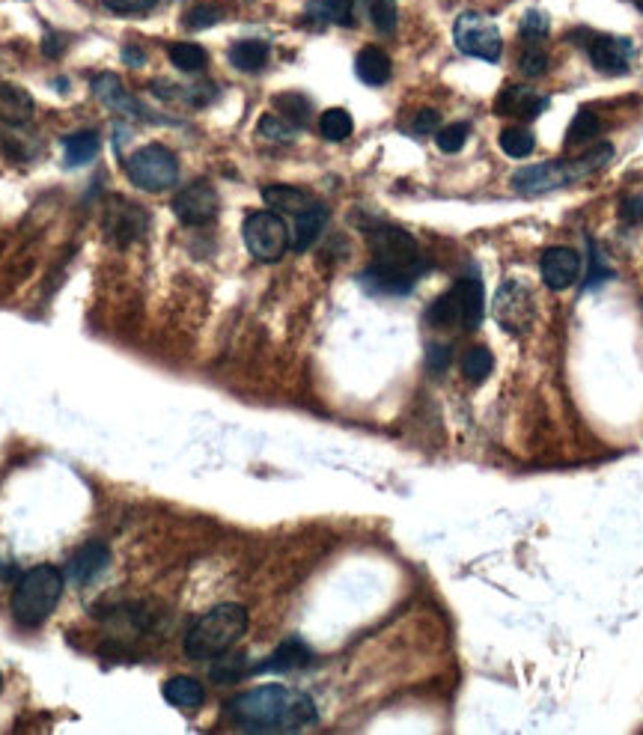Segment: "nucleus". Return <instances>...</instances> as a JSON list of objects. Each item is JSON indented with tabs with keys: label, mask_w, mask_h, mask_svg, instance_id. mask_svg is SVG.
<instances>
[{
	"label": "nucleus",
	"mask_w": 643,
	"mask_h": 735,
	"mask_svg": "<svg viewBox=\"0 0 643 735\" xmlns=\"http://www.w3.org/2000/svg\"><path fill=\"white\" fill-rule=\"evenodd\" d=\"M352 114L349 111H343V108H331V111H325L322 114V120H319V131H322V137L325 140H334V143H340V140H346L349 134H352Z\"/></svg>",
	"instance_id": "27"
},
{
	"label": "nucleus",
	"mask_w": 643,
	"mask_h": 735,
	"mask_svg": "<svg viewBox=\"0 0 643 735\" xmlns=\"http://www.w3.org/2000/svg\"><path fill=\"white\" fill-rule=\"evenodd\" d=\"M126 173L134 188L158 194L179 182V158L167 146L149 143V146L134 149V155L126 161Z\"/></svg>",
	"instance_id": "5"
},
{
	"label": "nucleus",
	"mask_w": 643,
	"mask_h": 735,
	"mask_svg": "<svg viewBox=\"0 0 643 735\" xmlns=\"http://www.w3.org/2000/svg\"><path fill=\"white\" fill-rule=\"evenodd\" d=\"M227 715L251 733H289L316 721V703L304 691L262 685L227 703Z\"/></svg>",
	"instance_id": "1"
},
{
	"label": "nucleus",
	"mask_w": 643,
	"mask_h": 735,
	"mask_svg": "<svg viewBox=\"0 0 643 735\" xmlns=\"http://www.w3.org/2000/svg\"><path fill=\"white\" fill-rule=\"evenodd\" d=\"M495 313H498V322L518 334L527 322H530V292L515 283L507 280L501 289H498V298H495Z\"/></svg>",
	"instance_id": "12"
},
{
	"label": "nucleus",
	"mask_w": 643,
	"mask_h": 735,
	"mask_svg": "<svg viewBox=\"0 0 643 735\" xmlns=\"http://www.w3.org/2000/svg\"><path fill=\"white\" fill-rule=\"evenodd\" d=\"M155 3L158 0H102V6L117 15H146L149 9H155Z\"/></svg>",
	"instance_id": "38"
},
{
	"label": "nucleus",
	"mask_w": 643,
	"mask_h": 735,
	"mask_svg": "<svg viewBox=\"0 0 643 735\" xmlns=\"http://www.w3.org/2000/svg\"><path fill=\"white\" fill-rule=\"evenodd\" d=\"M304 15H307V21H313L316 27L331 24V12H328V3H325V0H310L307 9H304Z\"/></svg>",
	"instance_id": "39"
},
{
	"label": "nucleus",
	"mask_w": 643,
	"mask_h": 735,
	"mask_svg": "<svg viewBox=\"0 0 643 735\" xmlns=\"http://www.w3.org/2000/svg\"><path fill=\"white\" fill-rule=\"evenodd\" d=\"M355 72L364 84L370 87H382L390 81V72H393V63L382 48L376 45H367L358 57H355Z\"/></svg>",
	"instance_id": "19"
},
{
	"label": "nucleus",
	"mask_w": 643,
	"mask_h": 735,
	"mask_svg": "<svg viewBox=\"0 0 643 735\" xmlns=\"http://www.w3.org/2000/svg\"><path fill=\"white\" fill-rule=\"evenodd\" d=\"M292 221H295L292 247H295V250H307V247L322 236V230H325V224H328V206L316 200L313 206H307L304 212H298Z\"/></svg>",
	"instance_id": "17"
},
{
	"label": "nucleus",
	"mask_w": 643,
	"mask_h": 735,
	"mask_svg": "<svg viewBox=\"0 0 643 735\" xmlns=\"http://www.w3.org/2000/svg\"><path fill=\"white\" fill-rule=\"evenodd\" d=\"M242 236H245V245L251 250V256L259 262H280L286 247L292 245L289 227L277 212H251L245 218Z\"/></svg>",
	"instance_id": "7"
},
{
	"label": "nucleus",
	"mask_w": 643,
	"mask_h": 735,
	"mask_svg": "<svg viewBox=\"0 0 643 735\" xmlns=\"http://www.w3.org/2000/svg\"><path fill=\"white\" fill-rule=\"evenodd\" d=\"M262 200H265V206L271 209V212H277V215H298V212H304L307 206H313L316 203V197H310L307 191H301V188H292V185H268V188H262Z\"/></svg>",
	"instance_id": "18"
},
{
	"label": "nucleus",
	"mask_w": 643,
	"mask_h": 735,
	"mask_svg": "<svg viewBox=\"0 0 643 735\" xmlns=\"http://www.w3.org/2000/svg\"><path fill=\"white\" fill-rule=\"evenodd\" d=\"M373 265L361 274V283L379 295H408L426 274V259L411 233L399 227H376L370 233Z\"/></svg>",
	"instance_id": "2"
},
{
	"label": "nucleus",
	"mask_w": 643,
	"mask_h": 735,
	"mask_svg": "<svg viewBox=\"0 0 643 735\" xmlns=\"http://www.w3.org/2000/svg\"><path fill=\"white\" fill-rule=\"evenodd\" d=\"M63 596V572L54 566H33L12 593V616L21 628L42 625Z\"/></svg>",
	"instance_id": "4"
},
{
	"label": "nucleus",
	"mask_w": 643,
	"mask_h": 735,
	"mask_svg": "<svg viewBox=\"0 0 643 735\" xmlns=\"http://www.w3.org/2000/svg\"><path fill=\"white\" fill-rule=\"evenodd\" d=\"M248 631V611L236 602L203 613L185 634V655L194 661H212L227 655Z\"/></svg>",
	"instance_id": "3"
},
{
	"label": "nucleus",
	"mask_w": 643,
	"mask_h": 735,
	"mask_svg": "<svg viewBox=\"0 0 643 735\" xmlns=\"http://www.w3.org/2000/svg\"><path fill=\"white\" fill-rule=\"evenodd\" d=\"M453 39L462 54L489 60V63H495L504 48L498 24L483 12H462L453 24Z\"/></svg>",
	"instance_id": "6"
},
{
	"label": "nucleus",
	"mask_w": 643,
	"mask_h": 735,
	"mask_svg": "<svg viewBox=\"0 0 643 735\" xmlns=\"http://www.w3.org/2000/svg\"><path fill=\"white\" fill-rule=\"evenodd\" d=\"M450 367V346H429V369L444 372Z\"/></svg>",
	"instance_id": "41"
},
{
	"label": "nucleus",
	"mask_w": 643,
	"mask_h": 735,
	"mask_svg": "<svg viewBox=\"0 0 643 735\" xmlns=\"http://www.w3.org/2000/svg\"><path fill=\"white\" fill-rule=\"evenodd\" d=\"M548 108V96H539V93H533V90H527V87H507V90H501V96H498V102H495V111L498 114H504V117H515V120H533V117H539L542 111Z\"/></svg>",
	"instance_id": "14"
},
{
	"label": "nucleus",
	"mask_w": 643,
	"mask_h": 735,
	"mask_svg": "<svg viewBox=\"0 0 643 735\" xmlns=\"http://www.w3.org/2000/svg\"><path fill=\"white\" fill-rule=\"evenodd\" d=\"M492 369H495V358H492V352L483 349V346L465 352V358H462V375H465L468 381H474V384L486 381V378L492 375Z\"/></svg>",
	"instance_id": "26"
},
{
	"label": "nucleus",
	"mask_w": 643,
	"mask_h": 735,
	"mask_svg": "<svg viewBox=\"0 0 643 735\" xmlns=\"http://www.w3.org/2000/svg\"><path fill=\"white\" fill-rule=\"evenodd\" d=\"M313 661V652L301 643V640H286L280 643L259 667H254V673H289V670H298V667H307Z\"/></svg>",
	"instance_id": "16"
},
{
	"label": "nucleus",
	"mask_w": 643,
	"mask_h": 735,
	"mask_svg": "<svg viewBox=\"0 0 643 735\" xmlns=\"http://www.w3.org/2000/svg\"><path fill=\"white\" fill-rule=\"evenodd\" d=\"M468 123H453V125H444V128H438V134H435V143H438V149L441 152H459L462 146H465V140H468Z\"/></svg>",
	"instance_id": "33"
},
{
	"label": "nucleus",
	"mask_w": 643,
	"mask_h": 735,
	"mask_svg": "<svg viewBox=\"0 0 643 735\" xmlns=\"http://www.w3.org/2000/svg\"><path fill=\"white\" fill-rule=\"evenodd\" d=\"M584 179L575 161H551V164H533V167H521L513 176V188L518 194H548V191H560L572 182Z\"/></svg>",
	"instance_id": "8"
},
{
	"label": "nucleus",
	"mask_w": 643,
	"mask_h": 735,
	"mask_svg": "<svg viewBox=\"0 0 643 735\" xmlns=\"http://www.w3.org/2000/svg\"><path fill=\"white\" fill-rule=\"evenodd\" d=\"M545 69H548V57H545L542 48H527L518 57V72L527 75V78H539V75H545Z\"/></svg>",
	"instance_id": "37"
},
{
	"label": "nucleus",
	"mask_w": 643,
	"mask_h": 735,
	"mask_svg": "<svg viewBox=\"0 0 643 735\" xmlns=\"http://www.w3.org/2000/svg\"><path fill=\"white\" fill-rule=\"evenodd\" d=\"M93 93L99 96V102L111 111H120V114H131V117H143V105L129 96V90L123 87V81L114 75V72H102L93 78Z\"/></svg>",
	"instance_id": "15"
},
{
	"label": "nucleus",
	"mask_w": 643,
	"mask_h": 735,
	"mask_svg": "<svg viewBox=\"0 0 643 735\" xmlns=\"http://www.w3.org/2000/svg\"><path fill=\"white\" fill-rule=\"evenodd\" d=\"M259 134H262V137H268V140H280V143H286V140H295L298 125H292L289 120H283V117H271V114H265V117L259 120Z\"/></svg>",
	"instance_id": "34"
},
{
	"label": "nucleus",
	"mask_w": 643,
	"mask_h": 735,
	"mask_svg": "<svg viewBox=\"0 0 643 735\" xmlns=\"http://www.w3.org/2000/svg\"><path fill=\"white\" fill-rule=\"evenodd\" d=\"M123 60H126L129 66H140V63H146V54H143L137 45H126V48H123Z\"/></svg>",
	"instance_id": "42"
},
{
	"label": "nucleus",
	"mask_w": 643,
	"mask_h": 735,
	"mask_svg": "<svg viewBox=\"0 0 643 735\" xmlns=\"http://www.w3.org/2000/svg\"><path fill=\"white\" fill-rule=\"evenodd\" d=\"M370 18H373L379 33L390 36L396 30V18H399L396 15V3L393 0H370Z\"/></svg>",
	"instance_id": "35"
},
{
	"label": "nucleus",
	"mask_w": 643,
	"mask_h": 735,
	"mask_svg": "<svg viewBox=\"0 0 643 735\" xmlns=\"http://www.w3.org/2000/svg\"><path fill=\"white\" fill-rule=\"evenodd\" d=\"M173 212L188 227H206L218 218V191L212 182L197 179L173 197Z\"/></svg>",
	"instance_id": "9"
},
{
	"label": "nucleus",
	"mask_w": 643,
	"mask_h": 735,
	"mask_svg": "<svg viewBox=\"0 0 643 735\" xmlns=\"http://www.w3.org/2000/svg\"><path fill=\"white\" fill-rule=\"evenodd\" d=\"M0 688H3V676H0Z\"/></svg>",
	"instance_id": "44"
},
{
	"label": "nucleus",
	"mask_w": 643,
	"mask_h": 735,
	"mask_svg": "<svg viewBox=\"0 0 643 735\" xmlns=\"http://www.w3.org/2000/svg\"><path fill=\"white\" fill-rule=\"evenodd\" d=\"M581 253L572 247H548L539 259V274L542 283L554 292H563L569 286H575V280L581 277Z\"/></svg>",
	"instance_id": "11"
},
{
	"label": "nucleus",
	"mask_w": 643,
	"mask_h": 735,
	"mask_svg": "<svg viewBox=\"0 0 643 735\" xmlns=\"http://www.w3.org/2000/svg\"><path fill=\"white\" fill-rule=\"evenodd\" d=\"M99 134L84 128V131H75L69 137H63V158H66V167H84L90 164L96 155H99Z\"/></svg>",
	"instance_id": "20"
},
{
	"label": "nucleus",
	"mask_w": 643,
	"mask_h": 735,
	"mask_svg": "<svg viewBox=\"0 0 643 735\" xmlns=\"http://www.w3.org/2000/svg\"><path fill=\"white\" fill-rule=\"evenodd\" d=\"M587 54L593 66L605 75H626L635 57L632 39L623 36H608V33H587Z\"/></svg>",
	"instance_id": "10"
},
{
	"label": "nucleus",
	"mask_w": 643,
	"mask_h": 735,
	"mask_svg": "<svg viewBox=\"0 0 643 735\" xmlns=\"http://www.w3.org/2000/svg\"><path fill=\"white\" fill-rule=\"evenodd\" d=\"M635 3H638V6H641V9H643V0H635Z\"/></svg>",
	"instance_id": "43"
},
{
	"label": "nucleus",
	"mask_w": 643,
	"mask_h": 735,
	"mask_svg": "<svg viewBox=\"0 0 643 735\" xmlns=\"http://www.w3.org/2000/svg\"><path fill=\"white\" fill-rule=\"evenodd\" d=\"M108 563H111V551L102 542H90L72 554V560L66 563V578L72 584L84 587V584L96 581L108 569Z\"/></svg>",
	"instance_id": "13"
},
{
	"label": "nucleus",
	"mask_w": 643,
	"mask_h": 735,
	"mask_svg": "<svg viewBox=\"0 0 643 735\" xmlns=\"http://www.w3.org/2000/svg\"><path fill=\"white\" fill-rule=\"evenodd\" d=\"M224 18V9L215 6V3H197L188 15H185V24L191 30H203V27H212Z\"/></svg>",
	"instance_id": "36"
},
{
	"label": "nucleus",
	"mask_w": 643,
	"mask_h": 735,
	"mask_svg": "<svg viewBox=\"0 0 643 735\" xmlns=\"http://www.w3.org/2000/svg\"><path fill=\"white\" fill-rule=\"evenodd\" d=\"M602 131V120L590 111V108H584V111H578L575 114V120L569 125V143H584V140H593L596 134Z\"/></svg>",
	"instance_id": "32"
},
{
	"label": "nucleus",
	"mask_w": 643,
	"mask_h": 735,
	"mask_svg": "<svg viewBox=\"0 0 643 735\" xmlns=\"http://www.w3.org/2000/svg\"><path fill=\"white\" fill-rule=\"evenodd\" d=\"M170 63L179 72H200L209 63V57L197 42H176V45H170Z\"/></svg>",
	"instance_id": "25"
},
{
	"label": "nucleus",
	"mask_w": 643,
	"mask_h": 735,
	"mask_svg": "<svg viewBox=\"0 0 643 735\" xmlns=\"http://www.w3.org/2000/svg\"><path fill=\"white\" fill-rule=\"evenodd\" d=\"M164 700L176 709H200L203 700H206V691L197 679L191 676H173L167 685H164Z\"/></svg>",
	"instance_id": "23"
},
{
	"label": "nucleus",
	"mask_w": 643,
	"mask_h": 735,
	"mask_svg": "<svg viewBox=\"0 0 643 735\" xmlns=\"http://www.w3.org/2000/svg\"><path fill=\"white\" fill-rule=\"evenodd\" d=\"M30 117H33V99L15 84H0V120L9 125H24Z\"/></svg>",
	"instance_id": "21"
},
{
	"label": "nucleus",
	"mask_w": 643,
	"mask_h": 735,
	"mask_svg": "<svg viewBox=\"0 0 643 735\" xmlns=\"http://www.w3.org/2000/svg\"><path fill=\"white\" fill-rule=\"evenodd\" d=\"M533 131L524 128V125H513V128H504L501 131V149L510 155V158H527L533 152Z\"/></svg>",
	"instance_id": "28"
},
{
	"label": "nucleus",
	"mask_w": 643,
	"mask_h": 735,
	"mask_svg": "<svg viewBox=\"0 0 643 735\" xmlns=\"http://www.w3.org/2000/svg\"><path fill=\"white\" fill-rule=\"evenodd\" d=\"M456 295H459V304H462V316H465V331H474L480 328L483 322V283L474 280V277H462L453 283Z\"/></svg>",
	"instance_id": "22"
},
{
	"label": "nucleus",
	"mask_w": 643,
	"mask_h": 735,
	"mask_svg": "<svg viewBox=\"0 0 643 735\" xmlns=\"http://www.w3.org/2000/svg\"><path fill=\"white\" fill-rule=\"evenodd\" d=\"M438 111H420L417 117H414V134H432L435 128H438Z\"/></svg>",
	"instance_id": "40"
},
{
	"label": "nucleus",
	"mask_w": 643,
	"mask_h": 735,
	"mask_svg": "<svg viewBox=\"0 0 643 735\" xmlns=\"http://www.w3.org/2000/svg\"><path fill=\"white\" fill-rule=\"evenodd\" d=\"M325 3H328V12H331V24H340V27H358L361 9H364V3H370V0H325Z\"/></svg>",
	"instance_id": "30"
},
{
	"label": "nucleus",
	"mask_w": 643,
	"mask_h": 735,
	"mask_svg": "<svg viewBox=\"0 0 643 735\" xmlns=\"http://www.w3.org/2000/svg\"><path fill=\"white\" fill-rule=\"evenodd\" d=\"M230 63L239 72H259L268 63V45L259 39H242L230 48Z\"/></svg>",
	"instance_id": "24"
},
{
	"label": "nucleus",
	"mask_w": 643,
	"mask_h": 735,
	"mask_svg": "<svg viewBox=\"0 0 643 735\" xmlns=\"http://www.w3.org/2000/svg\"><path fill=\"white\" fill-rule=\"evenodd\" d=\"M521 36L524 39H533V42H542V39H548V33H551V18H548V12H542V9H527L524 15H521Z\"/></svg>",
	"instance_id": "31"
},
{
	"label": "nucleus",
	"mask_w": 643,
	"mask_h": 735,
	"mask_svg": "<svg viewBox=\"0 0 643 735\" xmlns=\"http://www.w3.org/2000/svg\"><path fill=\"white\" fill-rule=\"evenodd\" d=\"M274 105L283 114V120H289V123L298 125V128L307 123V117H310V102L304 96H298V93H283V96L274 99Z\"/></svg>",
	"instance_id": "29"
}]
</instances>
